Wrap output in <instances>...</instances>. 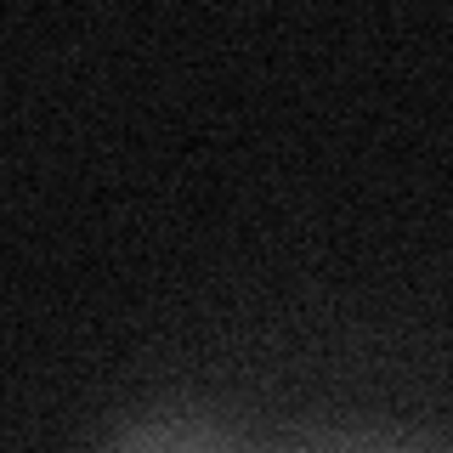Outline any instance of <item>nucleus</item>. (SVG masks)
<instances>
[{
  "mask_svg": "<svg viewBox=\"0 0 453 453\" xmlns=\"http://www.w3.org/2000/svg\"><path fill=\"white\" fill-rule=\"evenodd\" d=\"M108 453H255L233 425L193 414V408H159V414L131 419L108 442Z\"/></svg>",
  "mask_w": 453,
  "mask_h": 453,
  "instance_id": "nucleus-1",
  "label": "nucleus"
},
{
  "mask_svg": "<svg viewBox=\"0 0 453 453\" xmlns=\"http://www.w3.org/2000/svg\"><path fill=\"white\" fill-rule=\"evenodd\" d=\"M311 453H391V448H368V442H340V448H311Z\"/></svg>",
  "mask_w": 453,
  "mask_h": 453,
  "instance_id": "nucleus-2",
  "label": "nucleus"
}]
</instances>
